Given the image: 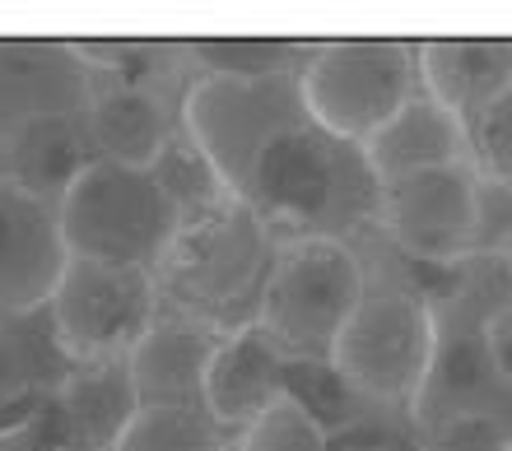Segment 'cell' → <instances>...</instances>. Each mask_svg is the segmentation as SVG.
<instances>
[{
  "label": "cell",
  "instance_id": "cell-18",
  "mask_svg": "<svg viewBox=\"0 0 512 451\" xmlns=\"http://www.w3.org/2000/svg\"><path fill=\"white\" fill-rule=\"evenodd\" d=\"M108 451H229L201 405H140Z\"/></svg>",
  "mask_w": 512,
  "mask_h": 451
},
{
  "label": "cell",
  "instance_id": "cell-27",
  "mask_svg": "<svg viewBox=\"0 0 512 451\" xmlns=\"http://www.w3.org/2000/svg\"><path fill=\"white\" fill-rule=\"evenodd\" d=\"M508 451H512V442H508Z\"/></svg>",
  "mask_w": 512,
  "mask_h": 451
},
{
  "label": "cell",
  "instance_id": "cell-22",
  "mask_svg": "<svg viewBox=\"0 0 512 451\" xmlns=\"http://www.w3.org/2000/svg\"><path fill=\"white\" fill-rule=\"evenodd\" d=\"M508 442H512V428H503L499 419H489V414H457V419H447L433 433L424 451H508Z\"/></svg>",
  "mask_w": 512,
  "mask_h": 451
},
{
  "label": "cell",
  "instance_id": "cell-13",
  "mask_svg": "<svg viewBox=\"0 0 512 451\" xmlns=\"http://www.w3.org/2000/svg\"><path fill=\"white\" fill-rule=\"evenodd\" d=\"M219 335L201 321L159 312L140 340L126 354L135 405H201L205 363L215 354Z\"/></svg>",
  "mask_w": 512,
  "mask_h": 451
},
{
  "label": "cell",
  "instance_id": "cell-16",
  "mask_svg": "<svg viewBox=\"0 0 512 451\" xmlns=\"http://www.w3.org/2000/svg\"><path fill=\"white\" fill-rule=\"evenodd\" d=\"M415 70L433 103L447 107L466 126L480 107L494 103L512 84V42H499V38L424 42L415 52Z\"/></svg>",
  "mask_w": 512,
  "mask_h": 451
},
{
  "label": "cell",
  "instance_id": "cell-19",
  "mask_svg": "<svg viewBox=\"0 0 512 451\" xmlns=\"http://www.w3.org/2000/svg\"><path fill=\"white\" fill-rule=\"evenodd\" d=\"M471 168L499 186H512V84L466 121Z\"/></svg>",
  "mask_w": 512,
  "mask_h": 451
},
{
  "label": "cell",
  "instance_id": "cell-5",
  "mask_svg": "<svg viewBox=\"0 0 512 451\" xmlns=\"http://www.w3.org/2000/svg\"><path fill=\"white\" fill-rule=\"evenodd\" d=\"M415 52L391 38L326 42L298 70V98L312 126L340 145H364L415 98Z\"/></svg>",
  "mask_w": 512,
  "mask_h": 451
},
{
  "label": "cell",
  "instance_id": "cell-15",
  "mask_svg": "<svg viewBox=\"0 0 512 451\" xmlns=\"http://www.w3.org/2000/svg\"><path fill=\"white\" fill-rule=\"evenodd\" d=\"M80 126L98 159L126 163V168H154L173 140V121H168L163 98L131 80L112 84V89H94Z\"/></svg>",
  "mask_w": 512,
  "mask_h": 451
},
{
  "label": "cell",
  "instance_id": "cell-26",
  "mask_svg": "<svg viewBox=\"0 0 512 451\" xmlns=\"http://www.w3.org/2000/svg\"><path fill=\"white\" fill-rule=\"evenodd\" d=\"M61 451H89V447H75V442H70V447H61Z\"/></svg>",
  "mask_w": 512,
  "mask_h": 451
},
{
  "label": "cell",
  "instance_id": "cell-6",
  "mask_svg": "<svg viewBox=\"0 0 512 451\" xmlns=\"http://www.w3.org/2000/svg\"><path fill=\"white\" fill-rule=\"evenodd\" d=\"M331 372L345 386L387 405H410L424 396L438 363V326L419 293L378 289L364 293L345 331L331 345Z\"/></svg>",
  "mask_w": 512,
  "mask_h": 451
},
{
  "label": "cell",
  "instance_id": "cell-23",
  "mask_svg": "<svg viewBox=\"0 0 512 451\" xmlns=\"http://www.w3.org/2000/svg\"><path fill=\"white\" fill-rule=\"evenodd\" d=\"M485 359L512 386V298H503V307L485 321Z\"/></svg>",
  "mask_w": 512,
  "mask_h": 451
},
{
  "label": "cell",
  "instance_id": "cell-8",
  "mask_svg": "<svg viewBox=\"0 0 512 451\" xmlns=\"http://www.w3.org/2000/svg\"><path fill=\"white\" fill-rule=\"evenodd\" d=\"M294 117H303L298 75H261V80L205 75L191 84L182 103V135L201 149V159L215 168L219 186L233 200V186L243 182L261 140Z\"/></svg>",
  "mask_w": 512,
  "mask_h": 451
},
{
  "label": "cell",
  "instance_id": "cell-24",
  "mask_svg": "<svg viewBox=\"0 0 512 451\" xmlns=\"http://www.w3.org/2000/svg\"><path fill=\"white\" fill-rule=\"evenodd\" d=\"M345 451H415V447H405V442H396V438H378V433H368L364 442H350Z\"/></svg>",
  "mask_w": 512,
  "mask_h": 451
},
{
  "label": "cell",
  "instance_id": "cell-7",
  "mask_svg": "<svg viewBox=\"0 0 512 451\" xmlns=\"http://www.w3.org/2000/svg\"><path fill=\"white\" fill-rule=\"evenodd\" d=\"M159 289L149 270L70 261L47 298L56 349L75 363H117L159 317Z\"/></svg>",
  "mask_w": 512,
  "mask_h": 451
},
{
  "label": "cell",
  "instance_id": "cell-21",
  "mask_svg": "<svg viewBox=\"0 0 512 451\" xmlns=\"http://www.w3.org/2000/svg\"><path fill=\"white\" fill-rule=\"evenodd\" d=\"M196 61L210 75H238V80H261V75H289V42H196Z\"/></svg>",
  "mask_w": 512,
  "mask_h": 451
},
{
  "label": "cell",
  "instance_id": "cell-14",
  "mask_svg": "<svg viewBox=\"0 0 512 451\" xmlns=\"http://www.w3.org/2000/svg\"><path fill=\"white\" fill-rule=\"evenodd\" d=\"M364 154V168L373 173V182H396V177L424 173V168H447V163H471V149H466V126H461L447 107H438L424 93V98H410V103L396 112V117L373 131L359 145Z\"/></svg>",
  "mask_w": 512,
  "mask_h": 451
},
{
  "label": "cell",
  "instance_id": "cell-11",
  "mask_svg": "<svg viewBox=\"0 0 512 451\" xmlns=\"http://www.w3.org/2000/svg\"><path fill=\"white\" fill-rule=\"evenodd\" d=\"M70 266L56 200L0 173V321L33 317Z\"/></svg>",
  "mask_w": 512,
  "mask_h": 451
},
{
  "label": "cell",
  "instance_id": "cell-10",
  "mask_svg": "<svg viewBox=\"0 0 512 451\" xmlns=\"http://www.w3.org/2000/svg\"><path fill=\"white\" fill-rule=\"evenodd\" d=\"M94 70L70 42L0 38V149L47 121H80Z\"/></svg>",
  "mask_w": 512,
  "mask_h": 451
},
{
  "label": "cell",
  "instance_id": "cell-3",
  "mask_svg": "<svg viewBox=\"0 0 512 451\" xmlns=\"http://www.w3.org/2000/svg\"><path fill=\"white\" fill-rule=\"evenodd\" d=\"M56 224L70 261L131 266L154 275L182 228V210L154 168L89 159L56 196Z\"/></svg>",
  "mask_w": 512,
  "mask_h": 451
},
{
  "label": "cell",
  "instance_id": "cell-9",
  "mask_svg": "<svg viewBox=\"0 0 512 451\" xmlns=\"http://www.w3.org/2000/svg\"><path fill=\"white\" fill-rule=\"evenodd\" d=\"M378 219L419 261H461L480 238V182L471 163H447L378 186Z\"/></svg>",
  "mask_w": 512,
  "mask_h": 451
},
{
  "label": "cell",
  "instance_id": "cell-20",
  "mask_svg": "<svg viewBox=\"0 0 512 451\" xmlns=\"http://www.w3.org/2000/svg\"><path fill=\"white\" fill-rule=\"evenodd\" d=\"M243 451H326V428L294 396H284L243 433Z\"/></svg>",
  "mask_w": 512,
  "mask_h": 451
},
{
  "label": "cell",
  "instance_id": "cell-25",
  "mask_svg": "<svg viewBox=\"0 0 512 451\" xmlns=\"http://www.w3.org/2000/svg\"><path fill=\"white\" fill-rule=\"evenodd\" d=\"M503 252H508V256H512V228H508V238H503Z\"/></svg>",
  "mask_w": 512,
  "mask_h": 451
},
{
  "label": "cell",
  "instance_id": "cell-2",
  "mask_svg": "<svg viewBox=\"0 0 512 451\" xmlns=\"http://www.w3.org/2000/svg\"><path fill=\"white\" fill-rule=\"evenodd\" d=\"M275 252V233L247 205L219 200L215 210L177 228L173 247L154 270L159 307L173 317L201 321L215 335L252 326Z\"/></svg>",
  "mask_w": 512,
  "mask_h": 451
},
{
  "label": "cell",
  "instance_id": "cell-12",
  "mask_svg": "<svg viewBox=\"0 0 512 451\" xmlns=\"http://www.w3.org/2000/svg\"><path fill=\"white\" fill-rule=\"evenodd\" d=\"M284 396H289V359L256 321L219 335L215 354L205 363L201 410L224 433H247Z\"/></svg>",
  "mask_w": 512,
  "mask_h": 451
},
{
  "label": "cell",
  "instance_id": "cell-17",
  "mask_svg": "<svg viewBox=\"0 0 512 451\" xmlns=\"http://www.w3.org/2000/svg\"><path fill=\"white\" fill-rule=\"evenodd\" d=\"M52 400L70 428V442H80L89 451H108L112 438L126 428V419L140 410L122 359L80 363V372H70Z\"/></svg>",
  "mask_w": 512,
  "mask_h": 451
},
{
  "label": "cell",
  "instance_id": "cell-4",
  "mask_svg": "<svg viewBox=\"0 0 512 451\" xmlns=\"http://www.w3.org/2000/svg\"><path fill=\"white\" fill-rule=\"evenodd\" d=\"M364 266L336 238L280 242L261 289L256 326L275 340L289 363H326L336 335L364 303Z\"/></svg>",
  "mask_w": 512,
  "mask_h": 451
},
{
  "label": "cell",
  "instance_id": "cell-1",
  "mask_svg": "<svg viewBox=\"0 0 512 451\" xmlns=\"http://www.w3.org/2000/svg\"><path fill=\"white\" fill-rule=\"evenodd\" d=\"M233 200L247 205L270 233H284V242H340V233L378 214V182L359 149L331 140L303 112L261 140L243 182L233 186Z\"/></svg>",
  "mask_w": 512,
  "mask_h": 451
}]
</instances>
